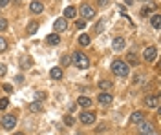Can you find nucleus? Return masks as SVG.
Here are the masks:
<instances>
[{"mask_svg": "<svg viewBox=\"0 0 161 135\" xmlns=\"http://www.w3.org/2000/svg\"><path fill=\"white\" fill-rule=\"evenodd\" d=\"M15 126H17V117H15V115H4V117H2V128L13 130Z\"/></svg>", "mask_w": 161, "mask_h": 135, "instance_id": "nucleus-3", "label": "nucleus"}, {"mask_svg": "<svg viewBox=\"0 0 161 135\" xmlns=\"http://www.w3.org/2000/svg\"><path fill=\"white\" fill-rule=\"evenodd\" d=\"M4 91L11 93V91H13V86H11V84H4Z\"/></svg>", "mask_w": 161, "mask_h": 135, "instance_id": "nucleus-35", "label": "nucleus"}, {"mask_svg": "<svg viewBox=\"0 0 161 135\" xmlns=\"http://www.w3.org/2000/svg\"><path fill=\"white\" fill-rule=\"evenodd\" d=\"M79 44H81V46H88V44H90V37H88L86 33H83V35L79 37Z\"/></svg>", "mask_w": 161, "mask_h": 135, "instance_id": "nucleus-21", "label": "nucleus"}, {"mask_svg": "<svg viewBox=\"0 0 161 135\" xmlns=\"http://www.w3.org/2000/svg\"><path fill=\"white\" fill-rule=\"evenodd\" d=\"M37 29H39V24H37V22H31V24L28 26V33H30V35H35Z\"/></svg>", "mask_w": 161, "mask_h": 135, "instance_id": "nucleus-23", "label": "nucleus"}, {"mask_svg": "<svg viewBox=\"0 0 161 135\" xmlns=\"http://www.w3.org/2000/svg\"><path fill=\"white\" fill-rule=\"evenodd\" d=\"M30 62H31V59H30V57H26V59H24V62H22V68H30Z\"/></svg>", "mask_w": 161, "mask_h": 135, "instance_id": "nucleus-32", "label": "nucleus"}, {"mask_svg": "<svg viewBox=\"0 0 161 135\" xmlns=\"http://www.w3.org/2000/svg\"><path fill=\"white\" fill-rule=\"evenodd\" d=\"M79 121H81L83 124H94V122H95V113H94V112H84V113H81Z\"/></svg>", "mask_w": 161, "mask_h": 135, "instance_id": "nucleus-5", "label": "nucleus"}, {"mask_svg": "<svg viewBox=\"0 0 161 135\" xmlns=\"http://www.w3.org/2000/svg\"><path fill=\"white\" fill-rule=\"evenodd\" d=\"M126 59H128L130 64H139V62H137V57H136L134 53H128V57H126Z\"/></svg>", "mask_w": 161, "mask_h": 135, "instance_id": "nucleus-25", "label": "nucleus"}, {"mask_svg": "<svg viewBox=\"0 0 161 135\" xmlns=\"http://www.w3.org/2000/svg\"><path fill=\"white\" fill-rule=\"evenodd\" d=\"M68 64H72L70 62V57L68 55H62V66H68Z\"/></svg>", "mask_w": 161, "mask_h": 135, "instance_id": "nucleus-33", "label": "nucleus"}, {"mask_svg": "<svg viewBox=\"0 0 161 135\" xmlns=\"http://www.w3.org/2000/svg\"><path fill=\"white\" fill-rule=\"evenodd\" d=\"M152 26H154L156 29H159V26H161V17L159 15H154V17H152Z\"/></svg>", "mask_w": 161, "mask_h": 135, "instance_id": "nucleus-22", "label": "nucleus"}, {"mask_svg": "<svg viewBox=\"0 0 161 135\" xmlns=\"http://www.w3.org/2000/svg\"><path fill=\"white\" fill-rule=\"evenodd\" d=\"M30 110H31V112H35V113H39V112H42V104L35 101V102L30 104Z\"/></svg>", "mask_w": 161, "mask_h": 135, "instance_id": "nucleus-19", "label": "nucleus"}, {"mask_svg": "<svg viewBox=\"0 0 161 135\" xmlns=\"http://www.w3.org/2000/svg\"><path fill=\"white\" fill-rule=\"evenodd\" d=\"M6 28H8V20L6 18H0V31H4Z\"/></svg>", "mask_w": 161, "mask_h": 135, "instance_id": "nucleus-29", "label": "nucleus"}, {"mask_svg": "<svg viewBox=\"0 0 161 135\" xmlns=\"http://www.w3.org/2000/svg\"><path fill=\"white\" fill-rule=\"evenodd\" d=\"M17 135H24V133H17Z\"/></svg>", "mask_w": 161, "mask_h": 135, "instance_id": "nucleus-40", "label": "nucleus"}, {"mask_svg": "<svg viewBox=\"0 0 161 135\" xmlns=\"http://www.w3.org/2000/svg\"><path fill=\"white\" fill-rule=\"evenodd\" d=\"M9 4V0H0V8H6Z\"/></svg>", "mask_w": 161, "mask_h": 135, "instance_id": "nucleus-36", "label": "nucleus"}, {"mask_svg": "<svg viewBox=\"0 0 161 135\" xmlns=\"http://www.w3.org/2000/svg\"><path fill=\"white\" fill-rule=\"evenodd\" d=\"M141 135H158L156 132H150V133H141Z\"/></svg>", "mask_w": 161, "mask_h": 135, "instance_id": "nucleus-38", "label": "nucleus"}, {"mask_svg": "<svg viewBox=\"0 0 161 135\" xmlns=\"http://www.w3.org/2000/svg\"><path fill=\"white\" fill-rule=\"evenodd\" d=\"M132 2H134V0H125V4H128V6L132 4Z\"/></svg>", "mask_w": 161, "mask_h": 135, "instance_id": "nucleus-39", "label": "nucleus"}, {"mask_svg": "<svg viewBox=\"0 0 161 135\" xmlns=\"http://www.w3.org/2000/svg\"><path fill=\"white\" fill-rule=\"evenodd\" d=\"M99 88H101L103 91H106V93H108V91L114 88V84L110 82V80H106V79H103V80H99Z\"/></svg>", "mask_w": 161, "mask_h": 135, "instance_id": "nucleus-16", "label": "nucleus"}, {"mask_svg": "<svg viewBox=\"0 0 161 135\" xmlns=\"http://www.w3.org/2000/svg\"><path fill=\"white\" fill-rule=\"evenodd\" d=\"M75 26H77V29H84L86 22H84V20H77V22H75Z\"/></svg>", "mask_w": 161, "mask_h": 135, "instance_id": "nucleus-30", "label": "nucleus"}, {"mask_svg": "<svg viewBox=\"0 0 161 135\" xmlns=\"http://www.w3.org/2000/svg\"><path fill=\"white\" fill-rule=\"evenodd\" d=\"M35 99H37V102H39V101L46 99V93H42V91H37V93H35Z\"/></svg>", "mask_w": 161, "mask_h": 135, "instance_id": "nucleus-27", "label": "nucleus"}, {"mask_svg": "<svg viewBox=\"0 0 161 135\" xmlns=\"http://www.w3.org/2000/svg\"><path fill=\"white\" fill-rule=\"evenodd\" d=\"M156 57H158V49H156L154 46L147 48V49H145V53H143V59H145L147 62H154V60H156Z\"/></svg>", "mask_w": 161, "mask_h": 135, "instance_id": "nucleus-4", "label": "nucleus"}, {"mask_svg": "<svg viewBox=\"0 0 161 135\" xmlns=\"http://www.w3.org/2000/svg\"><path fill=\"white\" fill-rule=\"evenodd\" d=\"M81 13H83L84 18H94V17H95V9H94L90 4H83V6H81Z\"/></svg>", "mask_w": 161, "mask_h": 135, "instance_id": "nucleus-6", "label": "nucleus"}, {"mask_svg": "<svg viewBox=\"0 0 161 135\" xmlns=\"http://www.w3.org/2000/svg\"><path fill=\"white\" fill-rule=\"evenodd\" d=\"M112 71L115 73L117 77H128V64L125 60H114L112 62Z\"/></svg>", "mask_w": 161, "mask_h": 135, "instance_id": "nucleus-1", "label": "nucleus"}, {"mask_svg": "<svg viewBox=\"0 0 161 135\" xmlns=\"http://www.w3.org/2000/svg\"><path fill=\"white\" fill-rule=\"evenodd\" d=\"M73 62H75L77 68H81V70H86V68H90V59L86 57L84 53L77 51L75 55H73Z\"/></svg>", "mask_w": 161, "mask_h": 135, "instance_id": "nucleus-2", "label": "nucleus"}, {"mask_svg": "<svg viewBox=\"0 0 161 135\" xmlns=\"http://www.w3.org/2000/svg\"><path fill=\"white\" fill-rule=\"evenodd\" d=\"M143 121H145V113L143 112H134V113L130 115V122L132 124H139Z\"/></svg>", "mask_w": 161, "mask_h": 135, "instance_id": "nucleus-10", "label": "nucleus"}, {"mask_svg": "<svg viewBox=\"0 0 161 135\" xmlns=\"http://www.w3.org/2000/svg\"><path fill=\"white\" fill-rule=\"evenodd\" d=\"M77 106H81V108H90V106H92V99H90V97H79V99H77Z\"/></svg>", "mask_w": 161, "mask_h": 135, "instance_id": "nucleus-15", "label": "nucleus"}, {"mask_svg": "<svg viewBox=\"0 0 161 135\" xmlns=\"http://www.w3.org/2000/svg\"><path fill=\"white\" fill-rule=\"evenodd\" d=\"M150 132H154V124H152V122H148V121L139 122V135L141 133H150Z\"/></svg>", "mask_w": 161, "mask_h": 135, "instance_id": "nucleus-9", "label": "nucleus"}, {"mask_svg": "<svg viewBox=\"0 0 161 135\" xmlns=\"http://www.w3.org/2000/svg\"><path fill=\"white\" fill-rule=\"evenodd\" d=\"M73 122H75V119H73L72 115H66V117H64V124L66 126H72Z\"/></svg>", "mask_w": 161, "mask_h": 135, "instance_id": "nucleus-24", "label": "nucleus"}, {"mask_svg": "<svg viewBox=\"0 0 161 135\" xmlns=\"http://www.w3.org/2000/svg\"><path fill=\"white\" fill-rule=\"evenodd\" d=\"M9 106V101L8 99H0V110H6Z\"/></svg>", "mask_w": 161, "mask_h": 135, "instance_id": "nucleus-26", "label": "nucleus"}, {"mask_svg": "<svg viewBox=\"0 0 161 135\" xmlns=\"http://www.w3.org/2000/svg\"><path fill=\"white\" fill-rule=\"evenodd\" d=\"M75 15H77V9L73 6H68L64 9V18H75Z\"/></svg>", "mask_w": 161, "mask_h": 135, "instance_id": "nucleus-18", "label": "nucleus"}, {"mask_svg": "<svg viewBox=\"0 0 161 135\" xmlns=\"http://www.w3.org/2000/svg\"><path fill=\"white\" fill-rule=\"evenodd\" d=\"M46 42H48L50 46H57V44H61V35H59V33H51V35L46 37Z\"/></svg>", "mask_w": 161, "mask_h": 135, "instance_id": "nucleus-13", "label": "nucleus"}, {"mask_svg": "<svg viewBox=\"0 0 161 135\" xmlns=\"http://www.w3.org/2000/svg\"><path fill=\"white\" fill-rule=\"evenodd\" d=\"M8 71V68H6V64H0V77H4Z\"/></svg>", "mask_w": 161, "mask_h": 135, "instance_id": "nucleus-31", "label": "nucleus"}, {"mask_svg": "<svg viewBox=\"0 0 161 135\" xmlns=\"http://www.w3.org/2000/svg\"><path fill=\"white\" fill-rule=\"evenodd\" d=\"M50 77H51V79H55V80H61V79H62V70H61V68H51Z\"/></svg>", "mask_w": 161, "mask_h": 135, "instance_id": "nucleus-17", "label": "nucleus"}, {"mask_svg": "<svg viewBox=\"0 0 161 135\" xmlns=\"http://www.w3.org/2000/svg\"><path fill=\"white\" fill-rule=\"evenodd\" d=\"M152 9H156V6H152V8H143V11H141V13H143V15H148Z\"/></svg>", "mask_w": 161, "mask_h": 135, "instance_id": "nucleus-34", "label": "nucleus"}, {"mask_svg": "<svg viewBox=\"0 0 161 135\" xmlns=\"http://www.w3.org/2000/svg\"><path fill=\"white\" fill-rule=\"evenodd\" d=\"M145 104H147L148 108H159V97H158V95H148V97L145 99Z\"/></svg>", "mask_w": 161, "mask_h": 135, "instance_id": "nucleus-7", "label": "nucleus"}, {"mask_svg": "<svg viewBox=\"0 0 161 135\" xmlns=\"http://www.w3.org/2000/svg\"><path fill=\"white\" fill-rule=\"evenodd\" d=\"M42 9H44V4L42 2H39V0H35V2L30 4V11L35 13V15H37V13H42Z\"/></svg>", "mask_w": 161, "mask_h": 135, "instance_id": "nucleus-14", "label": "nucleus"}, {"mask_svg": "<svg viewBox=\"0 0 161 135\" xmlns=\"http://www.w3.org/2000/svg\"><path fill=\"white\" fill-rule=\"evenodd\" d=\"M66 28H68V24H66V18H57V20H55V24H53L55 33L66 31Z\"/></svg>", "mask_w": 161, "mask_h": 135, "instance_id": "nucleus-8", "label": "nucleus"}, {"mask_svg": "<svg viewBox=\"0 0 161 135\" xmlns=\"http://www.w3.org/2000/svg\"><path fill=\"white\" fill-rule=\"evenodd\" d=\"M112 95L110 93H106V91H103V93H99V102L103 104V106H110L112 104Z\"/></svg>", "mask_w": 161, "mask_h": 135, "instance_id": "nucleus-11", "label": "nucleus"}, {"mask_svg": "<svg viewBox=\"0 0 161 135\" xmlns=\"http://www.w3.org/2000/svg\"><path fill=\"white\" fill-rule=\"evenodd\" d=\"M6 48H8V42H6V39H2V37H0V51H4Z\"/></svg>", "mask_w": 161, "mask_h": 135, "instance_id": "nucleus-28", "label": "nucleus"}, {"mask_svg": "<svg viewBox=\"0 0 161 135\" xmlns=\"http://www.w3.org/2000/svg\"><path fill=\"white\" fill-rule=\"evenodd\" d=\"M97 2H99V6H106L108 4V0H97Z\"/></svg>", "mask_w": 161, "mask_h": 135, "instance_id": "nucleus-37", "label": "nucleus"}, {"mask_svg": "<svg viewBox=\"0 0 161 135\" xmlns=\"http://www.w3.org/2000/svg\"><path fill=\"white\" fill-rule=\"evenodd\" d=\"M125 39H121V37H117V39H114V42H112V48L115 49V51H123L125 49Z\"/></svg>", "mask_w": 161, "mask_h": 135, "instance_id": "nucleus-12", "label": "nucleus"}, {"mask_svg": "<svg viewBox=\"0 0 161 135\" xmlns=\"http://www.w3.org/2000/svg\"><path fill=\"white\" fill-rule=\"evenodd\" d=\"M105 26H106V20H105V18H101V20L97 22V26H95V33H103Z\"/></svg>", "mask_w": 161, "mask_h": 135, "instance_id": "nucleus-20", "label": "nucleus"}]
</instances>
